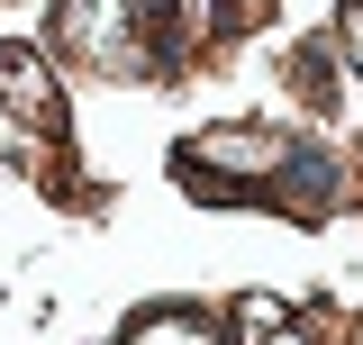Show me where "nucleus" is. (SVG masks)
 I'll list each match as a JSON object with an SVG mask.
<instances>
[{"instance_id":"nucleus-1","label":"nucleus","mask_w":363,"mask_h":345,"mask_svg":"<svg viewBox=\"0 0 363 345\" xmlns=\"http://www.w3.org/2000/svg\"><path fill=\"white\" fill-rule=\"evenodd\" d=\"M236 336H245V345H309L300 327H291L281 300H236Z\"/></svg>"},{"instance_id":"nucleus-2","label":"nucleus","mask_w":363,"mask_h":345,"mask_svg":"<svg viewBox=\"0 0 363 345\" xmlns=\"http://www.w3.org/2000/svg\"><path fill=\"white\" fill-rule=\"evenodd\" d=\"M128 345H218V336H209L200 318H145V327H136Z\"/></svg>"}]
</instances>
